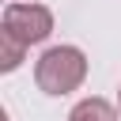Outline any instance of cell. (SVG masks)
I'll return each mask as SVG.
<instances>
[{
    "label": "cell",
    "instance_id": "3",
    "mask_svg": "<svg viewBox=\"0 0 121 121\" xmlns=\"http://www.w3.org/2000/svg\"><path fill=\"white\" fill-rule=\"evenodd\" d=\"M117 117H121V110H117L113 102L98 98V95L79 98V102L68 110V121H117Z\"/></svg>",
    "mask_w": 121,
    "mask_h": 121
},
{
    "label": "cell",
    "instance_id": "2",
    "mask_svg": "<svg viewBox=\"0 0 121 121\" xmlns=\"http://www.w3.org/2000/svg\"><path fill=\"white\" fill-rule=\"evenodd\" d=\"M0 30L15 34L26 45H42L53 34V11L45 4H34V0H11L0 15Z\"/></svg>",
    "mask_w": 121,
    "mask_h": 121
},
{
    "label": "cell",
    "instance_id": "4",
    "mask_svg": "<svg viewBox=\"0 0 121 121\" xmlns=\"http://www.w3.org/2000/svg\"><path fill=\"white\" fill-rule=\"evenodd\" d=\"M26 42H19L15 34H8V30H0V72H15L23 60H26Z\"/></svg>",
    "mask_w": 121,
    "mask_h": 121
},
{
    "label": "cell",
    "instance_id": "5",
    "mask_svg": "<svg viewBox=\"0 0 121 121\" xmlns=\"http://www.w3.org/2000/svg\"><path fill=\"white\" fill-rule=\"evenodd\" d=\"M117 110H121V87H117Z\"/></svg>",
    "mask_w": 121,
    "mask_h": 121
},
{
    "label": "cell",
    "instance_id": "1",
    "mask_svg": "<svg viewBox=\"0 0 121 121\" xmlns=\"http://www.w3.org/2000/svg\"><path fill=\"white\" fill-rule=\"evenodd\" d=\"M87 68H91V64H87V53H83L79 45L60 42V45L42 49V57L34 60V83H38L42 95L60 98V95H72V91L83 87Z\"/></svg>",
    "mask_w": 121,
    "mask_h": 121
}]
</instances>
